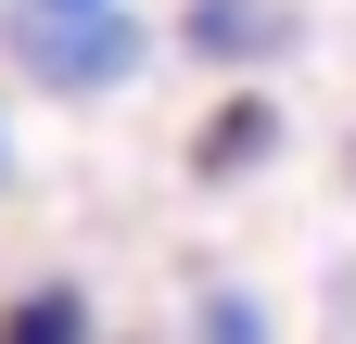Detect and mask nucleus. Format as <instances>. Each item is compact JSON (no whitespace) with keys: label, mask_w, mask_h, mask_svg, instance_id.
Returning <instances> with one entry per match:
<instances>
[{"label":"nucleus","mask_w":356,"mask_h":344,"mask_svg":"<svg viewBox=\"0 0 356 344\" xmlns=\"http://www.w3.org/2000/svg\"><path fill=\"white\" fill-rule=\"evenodd\" d=\"M267 141H280V102L267 90H229L204 115V141H191V179H242V166H267Z\"/></svg>","instance_id":"obj_3"},{"label":"nucleus","mask_w":356,"mask_h":344,"mask_svg":"<svg viewBox=\"0 0 356 344\" xmlns=\"http://www.w3.org/2000/svg\"><path fill=\"white\" fill-rule=\"evenodd\" d=\"M13 64L38 77V90H64V102H89V90H127L140 77V52L153 38L115 13V0H13Z\"/></svg>","instance_id":"obj_1"},{"label":"nucleus","mask_w":356,"mask_h":344,"mask_svg":"<svg viewBox=\"0 0 356 344\" xmlns=\"http://www.w3.org/2000/svg\"><path fill=\"white\" fill-rule=\"evenodd\" d=\"M204 344H267V319L242 306V293H216V306H204Z\"/></svg>","instance_id":"obj_5"},{"label":"nucleus","mask_w":356,"mask_h":344,"mask_svg":"<svg viewBox=\"0 0 356 344\" xmlns=\"http://www.w3.org/2000/svg\"><path fill=\"white\" fill-rule=\"evenodd\" d=\"M0 344H89V293H76V281L13 293V306H0Z\"/></svg>","instance_id":"obj_4"},{"label":"nucleus","mask_w":356,"mask_h":344,"mask_svg":"<svg viewBox=\"0 0 356 344\" xmlns=\"http://www.w3.org/2000/svg\"><path fill=\"white\" fill-rule=\"evenodd\" d=\"M178 38H191L204 64H280L293 52V0H191Z\"/></svg>","instance_id":"obj_2"}]
</instances>
